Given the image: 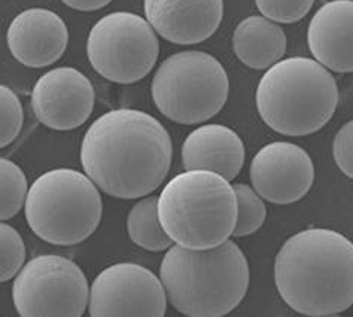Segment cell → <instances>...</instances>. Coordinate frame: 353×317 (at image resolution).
Segmentation results:
<instances>
[{
    "label": "cell",
    "instance_id": "1",
    "mask_svg": "<svg viewBox=\"0 0 353 317\" xmlns=\"http://www.w3.org/2000/svg\"><path fill=\"white\" fill-rule=\"evenodd\" d=\"M173 158L172 139L160 121L136 109L106 112L81 143L83 172L100 191L136 200L160 188Z\"/></svg>",
    "mask_w": 353,
    "mask_h": 317
},
{
    "label": "cell",
    "instance_id": "2",
    "mask_svg": "<svg viewBox=\"0 0 353 317\" xmlns=\"http://www.w3.org/2000/svg\"><path fill=\"white\" fill-rule=\"evenodd\" d=\"M274 282L279 295L296 313H345L353 305V243L327 228L296 232L277 252Z\"/></svg>",
    "mask_w": 353,
    "mask_h": 317
},
{
    "label": "cell",
    "instance_id": "3",
    "mask_svg": "<svg viewBox=\"0 0 353 317\" xmlns=\"http://www.w3.org/2000/svg\"><path fill=\"white\" fill-rule=\"evenodd\" d=\"M160 278L174 310L190 317H222L246 296L249 264L231 240L204 250L176 245L165 252Z\"/></svg>",
    "mask_w": 353,
    "mask_h": 317
},
{
    "label": "cell",
    "instance_id": "4",
    "mask_svg": "<svg viewBox=\"0 0 353 317\" xmlns=\"http://www.w3.org/2000/svg\"><path fill=\"white\" fill-rule=\"evenodd\" d=\"M237 194L219 173L187 170L167 182L158 197V216L173 243L191 250L216 247L233 236Z\"/></svg>",
    "mask_w": 353,
    "mask_h": 317
},
{
    "label": "cell",
    "instance_id": "5",
    "mask_svg": "<svg viewBox=\"0 0 353 317\" xmlns=\"http://www.w3.org/2000/svg\"><path fill=\"white\" fill-rule=\"evenodd\" d=\"M255 101L259 116L273 132L309 136L336 114L339 88L318 60L291 57L267 69L258 83Z\"/></svg>",
    "mask_w": 353,
    "mask_h": 317
},
{
    "label": "cell",
    "instance_id": "6",
    "mask_svg": "<svg viewBox=\"0 0 353 317\" xmlns=\"http://www.w3.org/2000/svg\"><path fill=\"white\" fill-rule=\"evenodd\" d=\"M26 221L41 240L73 246L97 229L103 213L99 186L87 174L55 169L33 182L26 200Z\"/></svg>",
    "mask_w": 353,
    "mask_h": 317
},
{
    "label": "cell",
    "instance_id": "7",
    "mask_svg": "<svg viewBox=\"0 0 353 317\" xmlns=\"http://www.w3.org/2000/svg\"><path fill=\"white\" fill-rule=\"evenodd\" d=\"M158 110L176 124L196 125L218 115L230 92L224 66L203 51H181L165 59L152 79Z\"/></svg>",
    "mask_w": 353,
    "mask_h": 317
},
{
    "label": "cell",
    "instance_id": "8",
    "mask_svg": "<svg viewBox=\"0 0 353 317\" xmlns=\"http://www.w3.org/2000/svg\"><path fill=\"white\" fill-rule=\"evenodd\" d=\"M160 45L150 21L133 12H112L92 25L87 55L100 76L115 83H136L150 73Z\"/></svg>",
    "mask_w": 353,
    "mask_h": 317
},
{
    "label": "cell",
    "instance_id": "9",
    "mask_svg": "<svg viewBox=\"0 0 353 317\" xmlns=\"http://www.w3.org/2000/svg\"><path fill=\"white\" fill-rule=\"evenodd\" d=\"M12 300L23 317H79L87 311L90 289L79 265L60 255H41L15 276Z\"/></svg>",
    "mask_w": 353,
    "mask_h": 317
},
{
    "label": "cell",
    "instance_id": "10",
    "mask_svg": "<svg viewBox=\"0 0 353 317\" xmlns=\"http://www.w3.org/2000/svg\"><path fill=\"white\" fill-rule=\"evenodd\" d=\"M167 294L161 278L134 263L105 268L90 287L92 317H163Z\"/></svg>",
    "mask_w": 353,
    "mask_h": 317
},
{
    "label": "cell",
    "instance_id": "11",
    "mask_svg": "<svg viewBox=\"0 0 353 317\" xmlns=\"http://www.w3.org/2000/svg\"><path fill=\"white\" fill-rule=\"evenodd\" d=\"M249 176L264 200L285 206L300 201L310 191L314 167L310 155L299 145L273 142L252 158Z\"/></svg>",
    "mask_w": 353,
    "mask_h": 317
},
{
    "label": "cell",
    "instance_id": "12",
    "mask_svg": "<svg viewBox=\"0 0 353 317\" xmlns=\"http://www.w3.org/2000/svg\"><path fill=\"white\" fill-rule=\"evenodd\" d=\"M94 88L85 74L73 68H57L34 83L32 108L45 127L69 132L87 123L94 109Z\"/></svg>",
    "mask_w": 353,
    "mask_h": 317
},
{
    "label": "cell",
    "instance_id": "13",
    "mask_svg": "<svg viewBox=\"0 0 353 317\" xmlns=\"http://www.w3.org/2000/svg\"><path fill=\"white\" fill-rule=\"evenodd\" d=\"M6 41L18 63L41 69L61 59L69 43V29L61 17L50 9L30 8L9 24Z\"/></svg>",
    "mask_w": 353,
    "mask_h": 317
},
{
    "label": "cell",
    "instance_id": "14",
    "mask_svg": "<svg viewBox=\"0 0 353 317\" xmlns=\"http://www.w3.org/2000/svg\"><path fill=\"white\" fill-rule=\"evenodd\" d=\"M143 8L154 30L176 45L208 41L224 17V0H145Z\"/></svg>",
    "mask_w": 353,
    "mask_h": 317
},
{
    "label": "cell",
    "instance_id": "15",
    "mask_svg": "<svg viewBox=\"0 0 353 317\" xmlns=\"http://www.w3.org/2000/svg\"><path fill=\"white\" fill-rule=\"evenodd\" d=\"M314 60L331 72L353 73V0H331L314 12L307 30Z\"/></svg>",
    "mask_w": 353,
    "mask_h": 317
},
{
    "label": "cell",
    "instance_id": "16",
    "mask_svg": "<svg viewBox=\"0 0 353 317\" xmlns=\"http://www.w3.org/2000/svg\"><path fill=\"white\" fill-rule=\"evenodd\" d=\"M245 145L239 134L225 125L206 124L194 130L182 146V163L187 170H209L233 181L245 164Z\"/></svg>",
    "mask_w": 353,
    "mask_h": 317
},
{
    "label": "cell",
    "instance_id": "17",
    "mask_svg": "<svg viewBox=\"0 0 353 317\" xmlns=\"http://www.w3.org/2000/svg\"><path fill=\"white\" fill-rule=\"evenodd\" d=\"M233 50L245 66L255 70H267L285 55L286 36L277 23L265 17L252 15L236 27Z\"/></svg>",
    "mask_w": 353,
    "mask_h": 317
},
{
    "label": "cell",
    "instance_id": "18",
    "mask_svg": "<svg viewBox=\"0 0 353 317\" xmlns=\"http://www.w3.org/2000/svg\"><path fill=\"white\" fill-rule=\"evenodd\" d=\"M130 240L139 247L150 252L169 250L173 240L164 231L158 216V197L151 195L137 201L127 216Z\"/></svg>",
    "mask_w": 353,
    "mask_h": 317
},
{
    "label": "cell",
    "instance_id": "19",
    "mask_svg": "<svg viewBox=\"0 0 353 317\" xmlns=\"http://www.w3.org/2000/svg\"><path fill=\"white\" fill-rule=\"evenodd\" d=\"M237 194V223L233 232V237H246L254 234L267 218V207L264 204V198L259 195L254 186L250 188L246 183L233 185Z\"/></svg>",
    "mask_w": 353,
    "mask_h": 317
},
{
    "label": "cell",
    "instance_id": "20",
    "mask_svg": "<svg viewBox=\"0 0 353 317\" xmlns=\"http://www.w3.org/2000/svg\"><path fill=\"white\" fill-rule=\"evenodd\" d=\"M0 172H2V209L0 219L8 221L26 206L29 188L23 170L11 160H0Z\"/></svg>",
    "mask_w": 353,
    "mask_h": 317
},
{
    "label": "cell",
    "instance_id": "21",
    "mask_svg": "<svg viewBox=\"0 0 353 317\" xmlns=\"http://www.w3.org/2000/svg\"><path fill=\"white\" fill-rule=\"evenodd\" d=\"M0 240H2V260H0V282L11 280L21 272L26 263V246L20 232L11 225H0Z\"/></svg>",
    "mask_w": 353,
    "mask_h": 317
},
{
    "label": "cell",
    "instance_id": "22",
    "mask_svg": "<svg viewBox=\"0 0 353 317\" xmlns=\"http://www.w3.org/2000/svg\"><path fill=\"white\" fill-rule=\"evenodd\" d=\"M258 11L277 24H292L310 12L314 0H255Z\"/></svg>",
    "mask_w": 353,
    "mask_h": 317
},
{
    "label": "cell",
    "instance_id": "23",
    "mask_svg": "<svg viewBox=\"0 0 353 317\" xmlns=\"http://www.w3.org/2000/svg\"><path fill=\"white\" fill-rule=\"evenodd\" d=\"M2 100V127H0V146L11 145L23 128V105L15 92L5 85L0 87Z\"/></svg>",
    "mask_w": 353,
    "mask_h": 317
},
{
    "label": "cell",
    "instance_id": "24",
    "mask_svg": "<svg viewBox=\"0 0 353 317\" xmlns=\"http://www.w3.org/2000/svg\"><path fill=\"white\" fill-rule=\"evenodd\" d=\"M332 155L339 169L353 179V119L343 125L334 137Z\"/></svg>",
    "mask_w": 353,
    "mask_h": 317
},
{
    "label": "cell",
    "instance_id": "25",
    "mask_svg": "<svg viewBox=\"0 0 353 317\" xmlns=\"http://www.w3.org/2000/svg\"><path fill=\"white\" fill-rule=\"evenodd\" d=\"M61 2L72 9H77V11L91 12L105 8L106 5L112 2V0H61Z\"/></svg>",
    "mask_w": 353,
    "mask_h": 317
}]
</instances>
